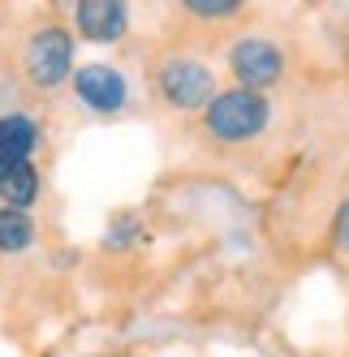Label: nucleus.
I'll return each mask as SVG.
<instances>
[{
    "label": "nucleus",
    "mask_w": 349,
    "mask_h": 357,
    "mask_svg": "<svg viewBox=\"0 0 349 357\" xmlns=\"http://www.w3.org/2000/svg\"><path fill=\"white\" fill-rule=\"evenodd\" d=\"M267 99L255 95V91H224L216 95L211 104H207V130L220 138V142H246V138H255L267 130Z\"/></svg>",
    "instance_id": "nucleus-1"
},
{
    "label": "nucleus",
    "mask_w": 349,
    "mask_h": 357,
    "mask_svg": "<svg viewBox=\"0 0 349 357\" xmlns=\"http://www.w3.org/2000/svg\"><path fill=\"white\" fill-rule=\"evenodd\" d=\"M27 73L39 91H52L73 78V43L61 26H43L27 47Z\"/></svg>",
    "instance_id": "nucleus-2"
},
{
    "label": "nucleus",
    "mask_w": 349,
    "mask_h": 357,
    "mask_svg": "<svg viewBox=\"0 0 349 357\" xmlns=\"http://www.w3.org/2000/svg\"><path fill=\"white\" fill-rule=\"evenodd\" d=\"M229 65H233V78L242 82V91H263L281 78V69H285V56H281V47L272 43V39H237L233 43V52H229Z\"/></svg>",
    "instance_id": "nucleus-3"
},
{
    "label": "nucleus",
    "mask_w": 349,
    "mask_h": 357,
    "mask_svg": "<svg viewBox=\"0 0 349 357\" xmlns=\"http://www.w3.org/2000/svg\"><path fill=\"white\" fill-rule=\"evenodd\" d=\"M160 91H164V99L172 108H207L211 104V69L207 65H198V61H186V56H177V61H168L164 69H160Z\"/></svg>",
    "instance_id": "nucleus-4"
},
{
    "label": "nucleus",
    "mask_w": 349,
    "mask_h": 357,
    "mask_svg": "<svg viewBox=\"0 0 349 357\" xmlns=\"http://www.w3.org/2000/svg\"><path fill=\"white\" fill-rule=\"evenodd\" d=\"M73 91H78V99L95 112H117L130 95L126 78H121L112 65H82L73 73Z\"/></svg>",
    "instance_id": "nucleus-5"
},
{
    "label": "nucleus",
    "mask_w": 349,
    "mask_h": 357,
    "mask_svg": "<svg viewBox=\"0 0 349 357\" xmlns=\"http://www.w3.org/2000/svg\"><path fill=\"white\" fill-rule=\"evenodd\" d=\"M73 22H78L82 39L112 43L126 31V5H121V0H82V5L73 9Z\"/></svg>",
    "instance_id": "nucleus-6"
},
{
    "label": "nucleus",
    "mask_w": 349,
    "mask_h": 357,
    "mask_svg": "<svg viewBox=\"0 0 349 357\" xmlns=\"http://www.w3.org/2000/svg\"><path fill=\"white\" fill-rule=\"evenodd\" d=\"M31 151H35V125L22 112L0 116V176L13 172L17 164H31Z\"/></svg>",
    "instance_id": "nucleus-7"
},
{
    "label": "nucleus",
    "mask_w": 349,
    "mask_h": 357,
    "mask_svg": "<svg viewBox=\"0 0 349 357\" xmlns=\"http://www.w3.org/2000/svg\"><path fill=\"white\" fill-rule=\"evenodd\" d=\"M35 194H39V172H35L31 164H17L13 172L0 176V198H5V207L22 211Z\"/></svg>",
    "instance_id": "nucleus-8"
},
{
    "label": "nucleus",
    "mask_w": 349,
    "mask_h": 357,
    "mask_svg": "<svg viewBox=\"0 0 349 357\" xmlns=\"http://www.w3.org/2000/svg\"><path fill=\"white\" fill-rule=\"evenodd\" d=\"M31 237H35V224H31L27 211L0 207V250L17 254V250H27V245H31Z\"/></svg>",
    "instance_id": "nucleus-9"
},
{
    "label": "nucleus",
    "mask_w": 349,
    "mask_h": 357,
    "mask_svg": "<svg viewBox=\"0 0 349 357\" xmlns=\"http://www.w3.org/2000/svg\"><path fill=\"white\" fill-rule=\"evenodd\" d=\"M186 9L194 17H233L242 5H237V0H186Z\"/></svg>",
    "instance_id": "nucleus-10"
},
{
    "label": "nucleus",
    "mask_w": 349,
    "mask_h": 357,
    "mask_svg": "<svg viewBox=\"0 0 349 357\" xmlns=\"http://www.w3.org/2000/svg\"><path fill=\"white\" fill-rule=\"evenodd\" d=\"M336 241L349 250V202H345V207H341V215H336Z\"/></svg>",
    "instance_id": "nucleus-11"
}]
</instances>
